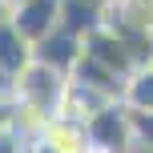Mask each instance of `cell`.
<instances>
[{
	"label": "cell",
	"mask_w": 153,
	"mask_h": 153,
	"mask_svg": "<svg viewBox=\"0 0 153 153\" xmlns=\"http://www.w3.org/2000/svg\"><path fill=\"white\" fill-rule=\"evenodd\" d=\"M65 89H69V76H61L56 69L32 61L12 81V105L24 109V113H32V117H40V121H53L61 101H65Z\"/></svg>",
	"instance_id": "obj_1"
},
{
	"label": "cell",
	"mask_w": 153,
	"mask_h": 153,
	"mask_svg": "<svg viewBox=\"0 0 153 153\" xmlns=\"http://www.w3.org/2000/svg\"><path fill=\"white\" fill-rule=\"evenodd\" d=\"M85 141L89 149H101V153H125L133 145V133H129V113L125 105H105L85 121Z\"/></svg>",
	"instance_id": "obj_2"
},
{
	"label": "cell",
	"mask_w": 153,
	"mask_h": 153,
	"mask_svg": "<svg viewBox=\"0 0 153 153\" xmlns=\"http://www.w3.org/2000/svg\"><path fill=\"white\" fill-rule=\"evenodd\" d=\"M8 24L32 45H45L56 28H61V0H20L16 8H8Z\"/></svg>",
	"instance_id": "obj_3"
},
{
	"label": "cell",
	"mask_w": 153,
	"mask_h": 153,
	"mask_svg": "<svg viewBox=\"0 0 153 153\" xmlns=\"http://www.w3.org/2000/svg\"><path fill=\"white\" fill-rule=\"evenodd\" d=\"M36 61L48 65V69H56L61 76H73L76 61H81V36H73V32L56 28L45 45H36Z\"/></svg>",
	"instance_id": "obj_4"
},
{
	"label": "cell",
	"mask_w": 153,
	"mask_h": 153,
	"mask_svg": "<svg viewBox=\"0 0 153 153\" xmlns=\"http://www.w3.org/2000/svg\"><path fill=\"white\" fill-rule=\"evenodd\" d=\"M32 61H36L32 45L12 28V24H8V16H4V20H0V73H4L8 81H16Z\"/></svg>",
	"instance_id": "obj_5"
},
{
	"label": "cell",
	"mask_w": 153,
	"mask_h": 153,
	"mask_svg": "<svg viewBox=\"0 0 153 153\" xmlns=\"http://www.w3.org/2000/svg\"><path fill=\"white\" fill-rule=\"evenodd\" d=\"M121 105L133 113H153V65H141L129 73V81L121 89Z\"/></svg>",
	"instance_id": "obj_6"
},
{
	"label": "cell",
	"mask_w": 153,
	"mask_h": 153,
	"mask_svg": "<svg viewBox=\"0 0 153 153\" xmlns=\"http://www.w3.org/2000/svg\"><path fill=\"white\" fill-rule=\"evenodd\" d=\"M129 113V133H133V145L149 149L153 153V113H133V109H125Z\"/></svg>",
	"instance_id": "obj_7"
},
{
	"label": "cell",
	"mask_w": 153,
	"mask_h": 153,
	"mask_svg": "<svg viewBox=\"0 0 153 153\" xmlns=\"http://www.w3.org/2000/svg\"><path fill=\"white\" fill-rule=\"evenodd\" d=\"M24 145L28 141H20L12 129H0V153H24Z\"/></svg>",
	"instance_id": "obj_8"
},
{
	"label": "cell",
	"mask_w": 153,
	"mask_h": 153,
	"mask_svg": "<svg viewBox=\"0 0 153 153\" xmlns=\"http://www.w3.org/2000/svg\"><path fill=\"white\" fill-rule=\"evenodd\" d=\"M85 4H93V8H97V12H105V8L113 4V0H85Z\"/></svg>",
	"instance_id": "obj_9"
},
{
	"label": "cell",
	"mask_w": 153,
	"mask_h": 153,
	"mask_svg": "<svg viewBox=\"0 0 153 153\" xmlns=\"http://www.w3.org/2000/svg\"><path fill=\"white\" fill-rule=\"evenodd\" d=\"M0 4H4V12H8V8H16V4H20V0H0Z\"/></svg>",
	"instance_id": "obj_10"
}]
</instances>
